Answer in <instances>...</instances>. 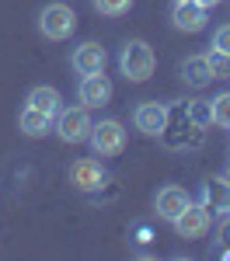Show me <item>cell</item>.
Segmentation results:
<instances>
[{
	"label": "cell",
	"instance_id": "8fae6325",
	"mask_svg": "<svg viewBox=\"0 0 230 261\" xmlns=\"http://www.w3.org/2000/svg\"><path fill=\"white\" fill-rule=\"evenodd\" d=\"M70 63H73V70H77L81 77H87V73H101L105 63H108V53H105V45H98V42H84V45L73 49Z\"/></svg>",
	"mask_w": 230,
	"mask_h": 261
},
{
	"label": "cell",
	"instance_id": "52a82bcc",
	"mask_svg": "<svg viewBox=\"0 0 230 261\" xmlns=\"http://www.w3.org/2000/svg\"><path fill=\"white\" fill-rule=\"evenodd\" d=\"M133 125H136L143 136H161L167 129V108L161 101H143V105H136V112H133Z\"/></svg>",
	"mask_w": 230,
	"mask_h": 261
},
{
	"label": "cell",
	"instance_id": "44dd1931",
	"mask_svg": "<svg viewBox=\"0 0 230 261\" xmlns=\"http://www.w3.org/2000/svg\"><path fill=\"white\" fill-rule=\"evenodd\" d=\"M195 4H202V7H206V11H209V7H216L220 0H195Z\"/></svg>",
	"mask_w": 230,
	"mask_h": 261
},
{
	"label": "cell",
	"instance_id": "ffe728a7",
	"mask_svg": "<svg viewBox=\"0 0 230 261\" xmlns=\"http://www.w3.org/2000/svg\"><path fill=\"white\" fill-rule=\"evenodd\" d=\"M213 49H220V53H227V56H230V21H227V24H220V28L213 32Z\"/></svg>",
	"mask_w": 230,
	"mask_h": 261
},
{
	"label": "cell",
	"instance_id": "d6986e66",
	"mask_svg": "<svg viewBox=\"0 0 230 261\" xmlns=\"http://www.w3.org/2000/svg\"><path fill=\"white\" fill-rule=\"evenodd\" d=\"M133 7V0H94V11L105 14V18H119Z\"/></svg>",
	"mask_w": 230,
	"mask_h": 261
},
{
	"label": "cell",
	"instance_id": "ac0fdd59",
	"mask_svg": "<svg viewBox=\"0 0 230 261\" xmlns=\"http://www.w3.org/2000/svg\"><path fill=\"white\" fill-rule=\"evenodd\" d=\"M209 105H213V122H216V125H223V129H230V91L216 94Z\"/></svg>",
	"mask_w": 230,
	"mask_h": 261
},
{
	"label": "cell",
	"instance_id": "6da1fadb",
	"mask_svg": "<svg viewBox=\"0 0 230 261\" xmlns=\"http://www.w3.org/2000/svg\"><path fill=\"white\" fill-rule=\"evenodd\" d=\"M154 66H157V56H154L150 42H143V39L122 42V49H119V70H122V77L129 84L150 81L154 77Z\"/></svg>",
	"mask_w": 230,
	"mask_h": 261
},
{
	"label": "cell",
	"instance_id": "4fadbf2b",
	"mask_svg": "<svg viewBox=\"0 0 230 261\" xmlns=\"http://www.w3.org/2000/svg\"><path fill=\"white\" fill-rule=\"evenodd\" d=\"M182 81L188 84V87H206V84H213V70H209L206 63V53H192V56H185V63H182Z\"/></svg>",
	"mask_w": 230,
	"mask_h": 261
},
{
	"label": "cell",
	"instance_id": "5bb4252c",
	"mask_svg": "<svg viewBox=\"0 0 230 261\" xmlns=\"http://www.w3.org/2000/svg\"><path fill=\"white\" fill-rule=\"evenodd\" d=\"M202 205L209 213H223L230 205V181L227 178H209L202 185Z\"/></svg>",
	"mask_w": 230,
	"mask_h": 261
},
{
	"label": "cell",
	"instance_id": "7c38bea8",
	"mask_svg": "<svg viewBox=\"0 0 230 261\" xmlns=\"http://www.w3.org/2000/svg\"><path fill=\"white\" fill-rule=\"evenodd\" d=\"M24 105L28 108H35V112H42L45 119H56L63 108V98L56 87H45V84H39V87H32L28 91V98H24Z\"/></svg>",
	"mask_w": 230,
	"mask_h": 261
},
{
	"label": "cell",
	"instance_id": "e0dca14e",
	"mask_svg": "<svg viewBox=\"0 0 230 261\" xmlns=\"http://www.w3.org/2000/svg\"><path fill=\"white\" fill-rule=\"evenodd\" d=\"M206 63H209V70H213V77H220V81H230V56H227V53H220V49H209V53H206Z\"/></svg>",
	"mask_w": 230,
	"mask_h": 261
},
{
	"label": "cell",
	"instance_id": "2e32d148",
	"mask_svg": "<svg viewBox=\"0 0 230 261\" xmlns=\"http://www.w3.org/2000/svg\"><path fill=\"white\" fill-rule=\"evenodd\" d=\"M185 115H188V122H192L195 129H206V125H213V105L202 101V98H195V101H188Z\"/></svg>",
	"mask_w": 230,
	"mask_h": 261
},
{
	"label": "cell",
	"instance_id": "277c9868",
	"mask_svg": "<svg viewBox=\"0 0 230 261\" xmlns=\"http://www.w3.org/2000/svg\"><path fill=\"white\" fill-rule=\"evenodd\" d=\"M91 115H87V108H60V115L53 119V129H56V136L63 143H87L91 136Z\"/></svg>",
	"mask_w": 230,
	"mask_h": 261
},
{
	"label": "cell",
	"instance_id": "ba28073f",
	"mask_svg": "<svg viewBox=\"0 0 230 261\" xmlns=\"http://www.w3.org/2000/svg\"><path fill=\"white\" fill-rule=\"evenodd\" d=\"M77 98H81L84 108H101V105L112 101V81L105 77V70L101 73H87V77H81Z\"/></svg>",
	"mask_w": 230,
	"mask_h": 261
},
{
	"label": "cell",
	"instance_id": "9c48e42d",
	"mask_svg": "<svg viewBox=\"0 0 230 261\" xmlns=\"http://www.w3.org/2000/svg\"><path fill=\"white\" fill-rule=\"evenodd\" d=\"M188 202H192V195H188L182 185H164V188L157 192V199H154V209H157V216L164 223H174Z\"/></svg>",
	"mask_w": 230,
	"mask_h": 261
},
{
	"label": "cell",
	"instance_id": "5b68a950",
	"mask_svg": "<svg viewBox=\"0 0 230 261\" xmlns=\"http://www.w3.org/2000/svg\"><path fill=\"white\" fill-rule=\"evenodd\" d=\"M174 226V233L182 237V241H199V237H206L209 233V226H213V213H209L206 205L199 202H188L185 209H182V216L171 223Z\"/></svg>",
	"mask_w": 230,
	"mask_h": 261
},
{
	"label": "cell",
	"instance_id": "8992f818",
	"mask_svg": "<svg viewBox=\"0 0 230 261\" xmlns=\"http://www.w3.org/2000/svg\"><path fill=\"white\" fill-rule=\"evenodd\" d=\"M105 181H108V171H105L101 161L94 157H81V161L70 164V185L77 192H98Z\"/></svg>",
	"mask_w": 230,
	"mask_h": 261
},
{
	"label": "cell",
	"instance_id": "7a4b0ae2",
	"mask_svg": "<svg viewBox=\"0 0 230 261\" xmlns=\"http://www.w3.org/2000/svg\"><path fill=\"white\" fill-rule=\"evenodd\" d=\"M91 150H94V157H119L125 150V125L119 119H101L91 125Z\"/></svg>",
	"mask_w": 230,
	"mask_h": 261
},
{
	"label": "cell",
	"instance_id": "7402d4cb",
	"mask_svg": "<svg viewBox=\"0 0 230 261\" xmlns=\"http://www.w3.org/2000/svg\"><path fill=\"white\" fill-rule=\"evenodd\" d=\"M227 181H230V167H227Z\"/></svg>",
	"mask_w": 230,
	"mask_h": 261
},
{
	"label": "cell",
	"instance_id": "9a60e30c",
	"mask_svg": "<svg viewBox=\"0 0 230 261\" xmlns=\"http://www.w3.org/2000/svg\"><path fill=\"white\" fill-rule=\"evenodd\" d=\"M18 129L28 136V140H39V136H45V133L53 129V119H45L42 112L28 108V105H21V112H18Z\"/></svg>",
	"mask_w": 230,
	"mask_h": 261
},
{
	"label": "cell",
	"instance_id": "30bf717a",
	"mask_svg": "<svg viewBox=\"0 0 230 261\" xmlns=\"http://www.w3.org/2000/svg\"><path fill=\"white\" fill-rule=\"evenodd\" d=\"M206 7L202 4H195V0H174V11H171V24L178 28V32H202L206 28Z\"/></svg>",
	"mask_w": 230,
	"mask_h": 261
},
{
	"label": "cell",
	"instance_id": "3957f363",
	"mask_svg": "<svg viewBox=\"0 0 230 261\" xmlns=\"http://www.w3.org/2000/svg\"><path fill=\"white\" fill-rule=\"evenodd\" d=\"M73 28H77V18H73V11L66 4H45L39 11V32L45 39L63 42L73 35Z\"/></svg>",
	"mask_w": 230,
	"mask_h": 261
}]
</instances>
